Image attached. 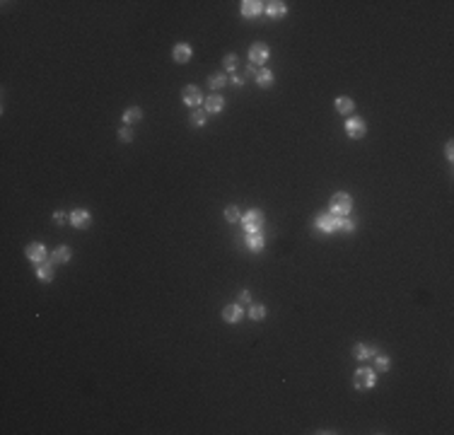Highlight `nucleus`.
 <instances>
[{"instance_id": "f257e3e1", "label": "nucleus", "mask_w": 454, "mask_h": 435, "mask_svg": "<svg viewBox=\"0 0 454 435\" xmlns=\"http://www.w3.org/2000/svg\"><path fill=\"white\" fill-rule=\"evenodd\" d=\"M242 225H244V232L247 234H254V232H261L263 228V213L258 208H252L242 215Z\"/></svg>"}, {"instance_id": "f03ea898", "label": "nucleus", "mask_w": 454, "mask_h": 435, "mask_svg": "<svg viewBox=\"0 0 454 435\" xmlns=\"http://www.w3.org/2000/svg\"><path fill=\"white\" fill-rule=\"evenodd\" d=\"M350 208H353V199H350V194H345V191L334 194V199H331V213H334V215L345 218V215L350 213Z\"/></svg>"}, {"instance_id": "7ed1b4c3", "label": "nucleus", "mask_w": 454, "mask_h": 435, "mask_svg": "<svg viewBox=\"0 0 454 435\" xmlns=\"http://www.w3.org/2000/svg\"><path fill=\"white\" fill-rule=\"evenodd\" d=\"M340 225V218L339 215H334V213H319L316 218H314V228L321 232H336Z\"/></svg>"}, {"instance_id": "20e7f679", "label": "nucleus", "mask_w": 454, "mask_h": 435, "mask_svg": "<svg viewBox=\"0 0 454 435\" xmlns=\"http://www.w3.org/2000/svg\"><path fill=\"white\" fill-rule=\"evenodd\" d=\"M374 382H377V377H374V370H369V368H360L353 375V384L358 389H369V387H374Z\"/></svg>"}, {"instance_id": "39448f33", "label": "nucleus", "mask_w": 454, "mask_h": 435, "mask_svg": "<svg viewBox=\"0 0 454 435\" xmlns=\"http://www.w3.org/2000/svg\"><path fill=\"white\" fill-rule=\"evenodd\" d=\"M68 218H70V225L78 228V230H87V228L92 225V215L87 213L85 208H75Z\"/></svg>"}, {"instance_id": "423d86ee", "label": "nucleus", "mask_w": 454, "mask_h": 435, "mask_svg": "<svg viewBox=\"0 0 454 435\" xmlns=\"http://www.w3.org/2000/svg\"><path fill=\"white\" fill-rule=\"evenodd\" d=\"M345 133H348L350 138H363V136L368 133V123H365L363 118L353 116V118L345 121Z\"/></svg>"}, {"instance_id": "0eeeda50", "label": "nucleus", "mask_w": 454, "mask_h": 435, "mask_svg": "<svg viewBox=\"0 0 454 435\" xmlns=\"http://www.w3.org/2000/svg\"><path fill=\"white\" fill-rule=\"evenodd\" d=\"M25 257L31 263H41V261L46 259V247L41 242H31V244H27V249H25Z\"/></svg>"}, {"instance_id": "6e6552de", "label": "nucleus", "mask_w": 454, "mask_h": 435, "mask_svg": "<svg viewBox=\"0 0 454 435\" xmlns=\"http://www.w3.org/2000/svg\"><path fill=\"white\" fill-rule=\"evenodd\" d=\"M181 97H184V104H186V107H199L200 102H203V92H200L199 87H194V85L184 87Z\"/></svg>"}, {"instance_id": "1a4fd4ad", "label": "nucleus", "mask_w": 454, "mask_h": 435, "mask_svg": "<svg viewBox=\"0 0 454 435\" xmlns=\"http://www.w3.org/2000/svg\"><path fill=\"white\" fill-rule=\"evenodd\" d=\"M36 276H39V281H41V283H51V281H54V276H56V271H54V261H41V263H36Z\"/></svg>"}, {"instance_id": "9d476101", "label": "nucleus", "mask_w": 454, "mask_h": 435, "mask_svg": "<svg viewBox=\"0 0 454 435\" xmlns=\"http://www.w3.org/2000/svg\"><path fill=\"white\" fill-rule=\"evenodd\" d=\"M268 56H271V49H268L266 44H254V46L249 49V60H252V63H266Z\"/></svg>"}, {"instance_id": "9b49d317", "label": "nucleus", "mask_w": 454, "mask_h": 435, "mask_svg": "<svg viewBox=\"0 0 454 435\" xmlns=\"http://www.w3.org/2000/svg\"><path fill=\"white\" fill-rule=\"evenodd\" d=\"M266 10V2H258V0H244L242 2V15L244 17H256Z\"/></svg>"}, {"instance_id": "f8f14e48", "label": "nucleus", "mask_w": 454, "mask_h": 435, "mask_svg": "<svg viewBox=\"0 0 454 435\" xmlns=\"http://www.w3.org/2000/svg\"><path fill=\"white\" fill-rule=\"evenodd\" d=\"M191 56H194V49H191L189 44H176L174 51H171V58H174L176 63H189Z\"/></svg>"}, {"instance_id": "ddd939ff", "label": "nucleus", "mask_w": 454, "mask_h": 435, "mask_svg": "<svg viewBox=\"0 0 454 435\" xmlns=\"http://www.w3.org/2000/svg\"><path fill=\"white\" fill-rule=\"evenodd\" d=\"M242 310H244V307H239V305H225V307H223V319H225L227 324H234V321H239L242 315H244Z\"/></svg>"}, {"instance_id": "4468645a", "label": "nucleus", "mask_w": 454, "mask_h": 435, "mask_svg": "<svg viewBox=\"0 0 454 435\" xmlns=\"http://www.w3.org/2000/svg\"><path fill=\"white\" fill-rule=\"evenodd\" d=\"M223 109H225V99L220 94H210L208 102H205V112L208 114H220Z\"/></svg>"}, {"instance_id": "2eb2a0df", "label": "nucleus", "mask_w": 454, "mask_h": 435, "mask_svg": "<svg viewBox=\"0 0 454 435\" xmlns=\"http://www.w3.org/2000/svg\"><path fill=\"white\" fill-rule=\"evenodd\" d=\"M285 12H287V5L285 2H281V0H273V2H266V15H271V17H285Z\"/></svg>"}, {"instance_id": "dca6fc26", "label": "nucleus", "mask_w": 454, "mask_h": 435, "mask_svg": "<svg viewBox=\"0 0 454 435\" xmlns=\"http://www.w3.org/2000/svg\"><path fill=\"white\" fill-rule=\"evenodd\" d=\"M70 257H73V252H70V247L68 244H60V247H56L54 249V263H68L70 261Z\"/></svg>"}, {"instance_id": "f3484780", "label": "nucleus", "mask_w": 454, "mask_h": 435, "mask_svg": "<svg viewBox=\"0 0 454 435\" xmlns=\"http://www.w3.org/2000/svg\"><path fill=\"white\" fill-rule=\"evenodd\" d=\"M263 244H266V237H263L261 232L247 234V247H249L252 252H261V249H263Z\"/></svg>"}, {"instance_id": "a211bd4d", "label": "nucleus", "mask_w": 454, "mask_h": 435, "mask_svg": "<svg viewBox=\"0 0 454 435\" xmlns=\"http://www.w3.org/2000/svg\"><path fill=\"white\" fill-rule=\"evenodd\" d=\"M141 118H142L141 107H131V109H126V112H123V123H126V126H133V123H138Z\"/></svg>"}, {"instance_id": "6ab92c4d", "label": "nucleus", "mask_w": 454, "mask_h": 435, "mask_svg": "<svg viewBox=\"0 0 454 435\" xmlns=\"http://www.w3.org/2000/svg\"><path fill=\"white\" fill-rule=\"evenodd\" d=\"M256 85L258 87H271L273 85V73H271L268 68H261V70L256 73Z\"/></svg>"}, {"instance_id": "aec40b11", "label": "nucleus", "mask_w": 454, "mask_h": 435, "mask_svg": "<svg viewBox=\"0 0 454 435\" xmlns=\"http://www.w3.org/2000/svg\"><path fill=\"white\" fill-rule=\"evenodd\" d=\"M353 109H355V102H353L350 97H339V99H336V112H339V114H350Z\"/></svg>"}, {"instance_id": "412c9836", "label": "nucleus", "mask_w": 454, "mask_h": 435, "mask_svg": "<svg viewBox=\"0 0 454 435\" xmlns=\"http://www.w3.org/2000/svg\"><path fill=\"white\" fill-rule=\"evenodd\" d=\"M372 353H377V350L365 346V344H358V346L353 348V355H355L358 360H368V358H372Z\"/></svg>"}, {"instance_id": "4be33fe9", "label": "nucleus", "mask_w": 454, "mask_h": 435, "mask_svg": "<svg viewBox=\"0 0 454 435\" xmlns=\"http://www.w3.org/2000/svg\"><path fill=\"white\" fill-rule=\"evenodd\" d=\"M208 85L213 87V89H223V87L227 85V75L225 73H215V75H210V78H208Z\"/></svg>"}, {"instance_id": "5701e85b", "label": "nucleus", "mask_w": 454, "mask_h": 435, "mask_svg": "<svg viewBox=\"0 0 454 435\" xmlns=\"http://www.w3.org/2000/svg\"><path fill=\"white\" fill-rule=\"evenodd\" d=\"M389 365H392V360H389L387 355H377V358H374V373H387Z\"/></svg>"}, {"instance_id": "b1692460", "label": "nucleus", "mask_w": 454, "mask_h": 435, "mask_svg": "<svg viewBox=\"0 0 454 435\" xmlns=\"http://www.w3.org/2000/svg\"><path fill=\"white\" fill-rule=\"evenodd\" d=\"M225 218H227V223H239V220H242V213H239V208H237V205H227L225 208Z\"/></svg>"}, {"instance_id": "393cba45", "label": "nucleus", "mask_w": 454, "mask_h": 435, "mask_svg": "<svg viewBox=\"0 0 454 435\" xmlns=\"http://www.w3.org/2000/svg\"><path fill=\"white\" fill-rule=\"evenodd\" d=\"M249 317L254 319V321H261V319L266 317V305H254V307L249 310Z\"/></svg>"}, {"instance_id": "a878e982", "label": "nucleus", "mask_w": 454, "mask_h": 435, "mask_svg": "<svg viewBox=\"0 0 454 435\" xmlns=\"http://www.w3.org/2000/svg\"><path fill=\"white\" fill-rule=\"evenodd\" d=\"M205 118H208V112H205V109H196L194 116H191V121H194L196 126H203V123H205Z\"/></svg>"}, {"instance_id": "bb28decb", "label": "nucleus", "mask_w": 454, "mask_h": 435, "mask_svg": "<svg viewBox=\"0 0 454 435\" xmlns=\"http://www.w3.org/2000/svg\"><path fill=\"white\" fill-rule=\"evenodd\" d=\"M118 141H123V143H131V141H133V131H131V126H123V128L118 131Z\"/></svg>"}, {"instance_id": "cd10ccee", "label": "nucleus", "mask_w": 454, "mask_h": 435, "mask_svg": "<svg viewBox=\"0 0 454 435\" xmlns=\"http://www.w3.org/2000/svg\"><path fill=\"white\" fill-rule=\"evenodd\" d=\"M223 65H225V70L232 73V70L237 68V56H234V54H227V56L223 58Z\"/></svg>"}, {"instance_id": "c85d7f7f", "label": "nucleus", "mask_w": 454, "mask_h": 435, "mask_svg": "<svg viewBox=\"0 0 454 435\" xmlns=\"http://www.w3.org/2000/svg\"><path fill=\"white\" fill-rule=\"evenodd\" d=\"M249 302H252V292H249V290H242V292H239L237 305H239V307H244V305H249Z\"/></svg>"}, {"instance_id": "c756f323", "label": "nucleus", "mask_w": 454, "mask_h": 435, "mask_svg": "<svg viewBox=\"0 0 454 435\" xmlns=\"http://www.w3.org/2000/svg\"><path fill=\"white\" fill-rule=\"evenodd\" d=\"M339 230H343V232H353V230H355V223H353V220H348V218H340Z\"/></svg>"}, {"instance_id": "7c9ffc66", "label": "nucleus", "mask_w": 454, "mask_h": 435, "mask_svg": "<svg viewBox=\"0 0 454 435\" xmlns=\"http://www.w3.org/2000/svg\"><path fill=\"white\" fill-rule=\"evenodd\" d=\"M54 223H56V225H63V223H65V213L56 210V213H54Z\"/></svg>"}, {"instance_id": "2f4dec72", "label": "nucleus", "mask_w": 454, "mask_h": 435, "mask_svg": "<svg viewBox=\"0 0 454 435\" xmlns=\"http://www.w3.org/2000/svg\"><path fill=\"white\" fill-rule=\"evenodd\" d=\"M445 157H447V160H452V157H454V145L452 143L445 145Z\"/></svg>"}]
</instances>
